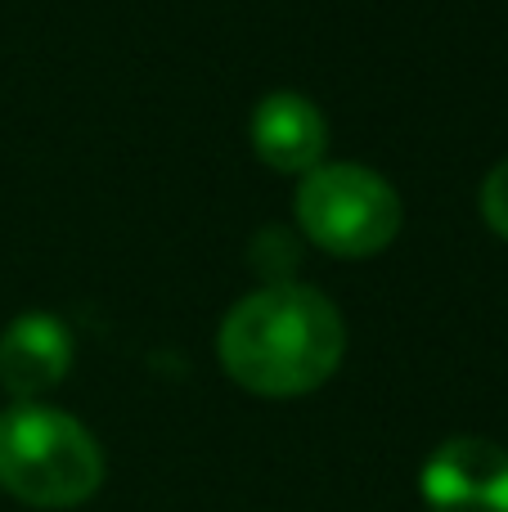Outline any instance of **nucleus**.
<instances>
[{"mask_svg":"<svg viewBox=\"0 0 508 512\" xmlns=\"http://www.w3.org/2000/svg\"><path fill=\"white\" fill-rule=\"evenodd\" d=\"M347 333L333 301L302 283H270L243 297L216 333L225 373L252 396H306L338 373Z\"/></svg>","mask_w":508,"mask_h":512,"instance_id":"obj_1","label":"nucleus"},{"mask_svg":"<svg viewBox=\"0 0 508 512\" xmlns=\"http://www.w3.org/2000/svg\"><path fill=\"white\" fill-rule=\"evenodd\" d=\"M329 126L324 113L297 90H275L252 108V149L275 171H311L320 167Z\"/></svg>","mask_w":508,"mask_h":512,"instance_id":"obj_6","label":"nucleus"},{"mask_svg":"<svg viewBox=\"0 0 508 512\" xmlns=\"http://www.w3.org/2000/svg\"><path fill=\"white\" fill-rule=\"evenodd\" d=\"M428 512H508V450L486 436H455L423 463Z\"/></svg>","mask_w":508,"mask_h":512,"instance_id":"obj_4","label":"nucleus"},{"mask_svg":"<svg viewBox=\"0 0 508 512\" xmlns=\"http://www.w3.org/2000/svg\"><path fill=\"white\" fill-rule=\"evenodd\" d=\"M401 194L356 162H320L297 185V221L315 248L374 256L401 234Z\"/></svg>","mask_w":508,"mask_h":512,"instance_id":"obj_3","label":"nucleus"},{"mask_svg":"<svg viewBox=\"0 0 508 512\" xmlns=\"http://www.w3.org/2000/svg\"><path fill=\"white\" fill-rule=\"evenodd\" d=\"M482 216L500 239H508V158L495 162L491 176L482 180Z\"/></svg>","mask_w":508,"mask_h":512,"instance_id":"obj_7","label":"nucleus"},{"mask_svg":"<svg viewBox=\"0 0 508 512\" xmlns=\"http://www.w3.org/2000/svg\"><path fill=\"white\" fill-rule=\"evenodd\" d=\"M104 486V450L72 414L14 405L0 414V490L27 508H77Z\"/></svg>","mask_w":508,"mask_h":512,"instance_id":"obj_2","label":"nucleus"},{"mask_svg":"<svg viewBox=\"0 0 508 512\" xmlns=\"http://www.w3.org/2000/svg\"><path fill=\"white\" fill-rule=\"evenodd\" d=\"M72 369V333L45 310H27L0 333V387L32 405Z\"/></svg>","mask_w":508,"mask_h":512,"instance_id":"obj_5","label":"nucleus"}]
</instances>
